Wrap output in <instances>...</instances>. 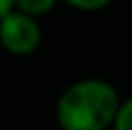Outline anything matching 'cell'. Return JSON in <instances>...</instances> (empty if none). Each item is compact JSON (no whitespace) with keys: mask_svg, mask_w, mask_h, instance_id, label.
<instances>
[{"mask_svg":"<svg viewBox=\"0 0 132 130\" xmlns=\"http://www.w3.org/2000/svg\"><path fill=\"white\" fill-rule=\"evenodd\" d=\"M13 4L20 13L28 15V18L37 20V22H39V18H43L46 13H50L54 9V0H18Z\"/></svg>","mask_w":132,"mask_h":130,"instance_id":"3957f363","label":"cell"},{"mask_svg":"<svg viewBox=\"0 0 132 130\" xmlns=\"http://www.w3.org/2000/svg\"><path fill=\"white\" fill-rule=\"evenodd\" d=\"M121 98L102 78H82L65 87L56 100V124L61 130H108L113 128Z\"/></svg>","mask_w":132,"mask_h":130,"instance_id":"6da1fadb","label":"cell"},{"mask_svg":"<svg viewBox=\"0 0 132 130\" xmlns=\"http://www.w3.org/2000/svg\"><path fill=\"white\" fill-rule=\"evenodd\" d=\"M41 46V26L37 20L13 11L0 22V48L13 56H30Z\"/></svg>","mask_w":132,"mask_h":130,"instance_id":"7a4b0ae2","label":"cell"},{"mask_svg":"<svg viewBox=\"0 0 132 130\" xmlns=\"http://www.w3.org/2000/svg\"><path fill=\"white\" fill-rule=\"evenodd\" d=\"M13 11V0H0V22Z\"/></svg>","mask_w":132,"mask_h":130,"instance_id":"8992f818","label":"cell"},{"mask_svg":"<svg viewBox=\"0 0 132 130\" xmlns=\"http://www.w3.org/2000/svg\"><path fill=\"white\" fill-rule=\"evenodd\" d=\"M69 7L71 9H78V11H102L106 7H111V2L108 0H69Z\"/></svg>","mask_w":132,"mask_h":130,"instance_id":"5b68a950","label":"cell"},{"mask_svg":"<svg viewBox=\"0 0 132 130\" xmlns=\"http://www.w3.org/2000/svg\"><path fill=\"white\" fill-rule=\"evenodd\" d=\"M113 130H132V98L121 100V106L117 111Z\"/></svg>","mask_w":132,"mask_h":130,"instance_id":"277c9868","label":"cell"}]
</instances>
